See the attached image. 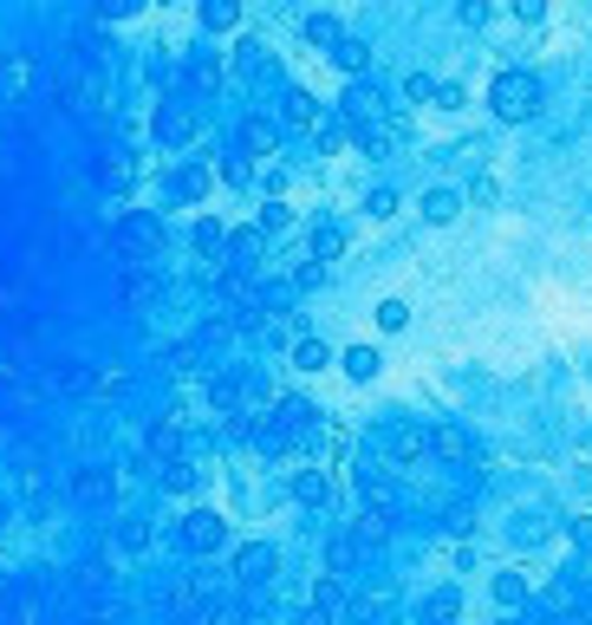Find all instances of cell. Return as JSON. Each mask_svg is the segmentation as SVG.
I'll list each match as a JSON object with an SVG mask.
<instances>
[{"label": "cell", "mask_w": 592, "mask_h": 625, "mask_svg": "<svg viewBox=\"0 0 592 625\" xmlns=\"http://www.w3.org/2000/svg\"><path fill=\"white\" fill-rule=\"evenodd\" d=\"M489 111H495L502 124H528V117H541V78H534L528 65L495 72V85H489Z\"/></svg>", "instance_id": "6da1fadb"}, {"label": "cell", "mask_w": 592, "mask_h": 625, "mask_svg": "<svg viewBox=\"0 0 592 625\" xmlns=\"http://www.w3.org/2000/svg\"><path fill=\"white\" fill-rule=\"evenodd\" d=\"M313 424H319V411H313L306 398H280L274 417L254 424V443H261V450H293L300 437H313Z\"/></svg>", "instance_id": "7a4b0ae2"}, {"label": "cell", "mask_w": 592, "mask_h": 625, "mask_svg": "<svg viewBox=\"0 0 592 625\" xmlns=\"http://www.w3.org/2000/svg\"><path fill=\"white\" fill-rule=\"evenodd\" d=\"M150 137H156L163 150H189V143L202 137V104H196V98H163L156 117H150Z\"/></svg>", "instance_id": "3957f363"}, {"label": "cell", "mask_w": 592, "mask_h": 625, "mask_svg": "<svg viewBox=\"0 0 592 625\" xmlns=\"http://www.w3.org/2000/svg\"><path fill=\"white\" fill-rule=\"evenodd\" d=\"M209 189H215V170H209L202 157H182V163L163 170V202H169V209H202Z\"/></svg>", "instance_id": "277c9868"}, {"label": "cell", "mask_w": 592, "mask_h": 625, "mask_svg": "<svg viewBox=\"0 0 592 625\" xmlns=\"http://www.w3.org/2000/svg\"><path fill=\"white\" fill-rule=\"evenodd\" d=\"M111 241H117L130 261H150V254H163V215H156V209H124L117 228H111Z\"/></svg>", "instance_id": "5b68a950"}, {"label": "cell", "mask_w": 592, "mask_h": 625, "mask_svg": "<svg viewBox=\"0 0 592 625\" xmlns=\"http://www.w3.org/2000/svg\"><path fill=\"white\" fill-rule=\"evenodd\" d=\"M339 117L352 124V137L378 130V117H385V91L365 85V78H345V91H339Z\"/></svg>", "instance_id": "8992f818"}, {"label": "cell", "mask_w": 592, "mask_h": 625, "mask_svg": "<svg viewBox=\"0 0 592 625\" xmlns=\"http://www.w3.org/2000/svg\"><path fill=\"white\" fill-rule=\"evenodd\" d=\"M176 541H182L196 561H202V554H222V548H228V522H222L215 509H189V515L176 522Z\"/></svg>", "instance_id": "52a82bcc"}, {"label": "cell", "mask_w": 592, "mask_h": 625, "mask_svg": "<svg viewBox=\"0 0 592 625\" xmlns=\"http://www.w3.org/2000/svg\"><path fill=\"white\" fill-rule=\"evenodd\" d=\"M274 574H280V548H274V541H241V548H235V580H241L248 593L274 587Z\"/></svg>", "instance_id": "ba28073f"}, {"label": "cell", "mask_w": 592, "mask_h": 625, "mask_svg": "<svg viewBox=\"0 0 592 625\" xmlns=\"http://www.w3.org/2000/svg\"><path fill=\"white\" fill-rule=\"evenodd\" d=\"M352 620V593H345V580L339 574H319L313 580V607H306V620L300 625H345Z\"/></svg>", "instance_id": "9c48e42d"}, {"label": "cell", "mask_w": 592, "mask_h": 625, "mask_svg": "<svg viewBox=\"0 0 592 625\" xmlns=\"http://www.w3.org/2000/svg\"><path fill=\"white\" fill-rule=\"evenodd\" d=\"M378 443H385L391 463H417V457L430 450V430L411 424V417H385V424H378Z\"/></svg>", "instance_id": "30bf717a"}, {"label": "cell", "mask_w": 592, "mask_h": 625, "mask_svg": "<svg viewBox=\"0 0 592 625\" xmlns=\"http://www.w3.org/2000/svg\"><path fill=\"white\" fill-rule=\"evenodd\" d=\"M280 124H287V130H319L326 111H319V98H313L306 85H287V98H280Z\"/></svg>", "instance_id": "8fae6325"}, {"label": "cell", "mask_w": 592, "mask_h": 625, "mask_svg": "<svg viewBox=\"0 0 592 625\" xmlns=\"http://www.w3.org/2000/svg\"><path fill=\"white\" fill-rule=\"evenodd\" d=\"M235 150H241L248 163H254V157H274V150H280V124H274V117H241Z\"/></svg>", "instance_id": "7c38bea8"}, {"label": "cell", "mask_w": 592, "mask_h": 625, "mask_svg": "<svg viewBox=\"0 0 592 625\" xmlns=\"http://www.w3.org/2000/svg\"><path fill=\"white\" fill-rule=\"evenodd\" d=\"M261 254H267V235H261V228H228L222 261H228L235 274H254V267H261Z\"/></svg>", "instance_id": "4fadbf2b"}, {"label": "cell", "mask_w": 592, "mask_h": 625, "mask_svg": "<svg viewBox=\"0 0 592 625\" xmlns=\"http://www.w3.org/2000/svg\"><path fill=\"white\" fill-rule=\"evenodd\" d=\"M117 496V476L104 470V463H85L78 476H72V502H85V509H104Z\"/></svg>", "instance_id": "5bb4252c"}, {"label": "cell", "mask_w": 592, "mask_h": 625, "mask_svg": "<svg viewBox=\"0 0 592 625\" xmlns=\"http://www.w3.org/2000/svg\"><path fill=\"white\" fill-rule=\"evenodd\" d=\"M33 91V52H7L0 59V104H20Z\"/></svg>", "instance_id": "9a60e30c"}, {"label": "cell", "mask_w": 592, "mask_h": 625, "mask_svg": "<svg viewBox=\"0 0 592 625\" xmlns=\"http://www.w3.org/2000/svg\"><path fill=\"white\" fill-rule=\"evenodd\" d=\"M469 209V196L463 189H450V183H437V189H424V222H437V228H450L456 215Z\"/></svg>", "instance_id": "2e32d148"}, {"label": "cell", "mask_w": 592, "mask_h": 625, "mask_svg": "<svg viewBox=\"0 0 592 625\" xmlns=\"http://www.w3.org/2000/svg\"><path fill=\"white\" fill-rule=\"evenodd\" d=\"M293 502L300 509H326L332 502V470H293Z\"/></svg>", "instance_id": "e0dca14e"}, {"label": "cell", "mask_w": 592, "mask_h": 625, "mask_svg": "<svg viewBox=\"0 0 592 625\" xmlns=\"http://www.w3.org/2000/svg\"><path fill=\"white\" fill-rule=\"evenodd\" d=\"M326 59H332V65H339L345 78H365V72H371V46H365L358 33H345V39H339V46H332Z\"/></svg>", "instance_id": "ac0fdd59"}, {"label": "cell", "mask_w": 592, "mask_h": 625, "mask_svg": "<svg viewBox=\"0 0 592 625\" xmlns=\"http://www.w3.org/2000/svg\"><path fill=\"white\" fill-rule=\"evenodd\" d=\"M339 372H345L352 385H371V378L385 372V359H378V346H345V352H339Z\"/></svg>", "instance_id": "d6986e66"}, {"label": "cell", "mask_w": 592, "mask_h": 625, "mask_svg": "<svg viewBox=\"0 0 592 625\" xmlns=\"http://www.w3.org/2000/svg\"><path fill=\"white\" fill-rule=\"evenodd\" d=\"M196 20H202V33H235L241 26V0H196Z\"/></svg>", "instance_id": "ffe728a7"}, {"label": "cell", "mask_w": 592, "mask_h": 625, "mask_svg": "<svg viewBox=\"0 0 592 625\" xmlns=\"http://www.w3.org/2000/svg\"><path fill=\"white\" fill-rule=\"evenodd\" d=\"M339 254H345V228H339V222H319V228H313V241H306V261H319V267H326V261H339Z\"/></svg>", "instance_id": "44dd1931"}, {"label": "cell", "mask_w": 592, "mask_h": 625, "mask_svg": "<svg viewBox=\"0 0 592 625\" xmlns=\"http://www.w3.org/2000/svg\"><path fill=\"white\" fill-rule=\"evenodd\" d=\"M430 450H437V457L456 470V463L469 457V430H463V424H437V430H430Z\"/></svg>", "instance_id": "7402d4cb"}, {"label": "cell", "mask_w": 592, "mask_h": 625, "mask_svg": "<svg viewBox=\"0 0 592 625\" xmlns=\"http://www.w3.org/2000/svg\"><path fill=\"white\" fill-rule=\"evenodd\" d=\"M489 593H495V607H502V613H521V607H528V574H495V580H489Z\"/></svg>", "instance_id": "603a6c76"}, {"label": "cell", "mask_w": 592, "mask_h": 625, "mask_svg": "<svg viewBox=\"0 0 592 625\" xmlns=\"http://www.w3.org/2000/svg\"><path fill=\"white\" fill-rule=\"evenodd\" d=\"M300 33H306V46H319V52H332V46L345 39V26H339L332 13H306V26H300Z\"/></svg>", "instance_id": "cb8c5ba5"}, {"label": "cell", "mask_w": 592, "mask_h": 625, "mask_svg": "<svg viewBox=\"0 0 592 625\" xmlns=\"http://www.w3.org/2000/svg\"><path fill=\"white\" fill-rule=\"evenodd\" d=\"M189 241H196V254H209V261H222V248H228V228H222L215 215H196V235H189Z\"/></svg>", "instance_id": "d4e9b609"}, {"label": "cell", "mask_w": 592, "mask_h": 625, "mask_svg": "<svg viewBox=\"0 0 592 625\" xmlns=\"http://www.w3.org/2000/svg\"><path fill=\"white\" fill-rule=\"evenodd\" d=\"M293 365H300V372H326V365H332V346L313 339V333H300V339H293Z\"/></svg>", "instance_id": "484cf974"}, {"label": "cell", "mask_w": 592, "mask_h": 625, "mask_svg": "<svg viewBox=\"0 0 592 625\" xmlns=\"http://www.w3.org/2000/svg\"><path fill=\"white\" fill-rule=\"evenodd\" d=\"M254 228H261V235L293 228V202H287V196H267V202H261V215H254Z\"/></svg>", "instance_id": "4316f807"}, {"label": "cell", "mask_w": 592, "mask_h": 625, "mask_svg": "<svg viewBox=\"0 0 592 625\" xmlns=\"http://www.w3.org/2000/svg\"><path fill=\"white\" fill-rule=\"evenodd\" d=\"M143 450H150L156 463H176V457H182V430H176V424H156V430L143 437Z\"/></svg>", "instance_id": "83f0119b"}, {"label": "cell", "mask_w": 592, "mask_h": 625, "mask_svg": "<svg viewBox=\"0 0 592 625\" xmlns=\"http://www.w3.org/2000/svg\"><path fill=\"white\" fill-rule=\"evenodd\" d=\"M326 561H332V574L345 580V574L358 567V535H352V528H345V535H332V548H326Z\"/></svg>", "instance_id": "f1b7e54d"}, {"label": "cell", "mask_w": 592, "mask_h": 625, "mask_svg": "<svg viewBox=\"0 0 592 625\" xmlns=\"http://www.w3.org/2000/svg\"><path fill=\"white\" fill-rule=\"evenodd\" d=\"M456 613H463V593H456V587L430 593V607H424V620H430V625H456Z\"/></svg>", "instance_id": "f546056e"}, {"label": "cell", "mask_w": 592, "mask_h": 625, "mask_svg": "<svg viewBox=\"0 0 592 625\" xmlns=\"http://www.w3.org/2000/svg\"><path fill=\"white\" fill-rule=\"evenodd\" d=\"M235 72H241V78H274V59H267L261 46H235Z\"/></svg>", "instance_id": "4dcf8cb0"}, {"label": "cell", "mask_w": 592, "mask_h": 625, "mask_svg": "<svg viewBox=\"0 0 592 625\" xmlns=\"http://www.w3.org/2000/svg\"><path fill=\"white\" fill-rule=\"evenodd\" d=\"M156 476H163V489H169V496H189V489H196V463H189V457H176V463H163Z\"/></svg>", "instance_id": "1f68e13d"}, {"label": "cell", "mask_w": 592, "mask_h": 625, "mask_svg": "<svg viewBox=\"0 0 592 625\" xmlns=\"http://www.w3.org/2000/svg\"><path fill=\"white\" fill-rule=\"evenodd\" d=\"M371 320H378V333H404V326H411V307H404V300H378Z\"/></svg>", "instance_id": "d6a6232c"}, {"label": "cell", "mask_w": 592, "mask_h": 625, "mask_svg": "<svg viewBox=\"0 0 592 625\" xmlns=\"http://www.w3.org/2000/svg\"><path fill=\"white\" fill-rule=\"evenodd\" d=\"M404 98H411V104H437V78H430V72H411V78H404Z\"/></svg>", "instance_id": "836d02e7"}, {"label": "cell", "mask_w": 592, "mask_h": 625, "mask_svg": "<svg viewBox=\"0 0 592 625\" xmlns=\"http://www.w3.org/2000/svg\"><path fill=\"white\" fill-rule=\"evenodd\" d=\"M222 183H235V189H248V183H254V163H248L241 150H235V157H222Z\"/></svg>", "instance_id": "e575fe53"}, {"label": "cell", "mask_w": 592, "mask_h": 625, "mask_svg": "<svg viewBox=\"0 0 592 625\" xmlns=\"http://www.w3.org/2000/svg\"><path fill=\"white\" fill-rule=\"evenodd\" d=\"M150 0H91V13L98 20H130V13H143Z\"/></svg>", "instance_id": "d590c367"}, {"label": "cell", "mask_w": 592, "mask_h": 625, "mask_svg": "<svg viewBox=\"0 0 592 625\" xmlns=\"http://www.w3.org/2000/svg\"><path fill=\"white\" fill-rule=\"evenodd\" d=\"M365 215H378V222L398 215V189H371V196H365Z\"/></svg>", "instance_id": "8d00e7d4"}, {"label": "cell", "mask_w": 592, "mask_h": 625, "mask_svg": "<svg viewBox=\"0 0 592 625\" xmlns=\"http://www.w3.org/2000/svg\"><path fill=\"white\" fill-rule=\"evenodd\" d=\"M567 535H574V554L592 561V515H574V528H567Z\"/></svg>", "instance_id": "74e56055"}, {"label": "cell", "mask_w": 592, "mask_h": 625, "mask_svg": "<svg viewBox=\"0 0 592 625\" xmlns=\"http://www.w3.org/2000/svg\"><path fill=\"white\" fill-rule=\"evenodd\" d=\"M456 13H463V26H489V20H495V7H489V0H463Z\"/></svg>", "instance_id": "f35d334b"}, {"label": "cell", "mask_w": 592, "mask_h": 625, "mask_svg": "<svg viewBox=\"0 0 592 625\" xmlns=\"http://www.w3.org/2000/svg\"><path fill=\"white\" fill-rule=\"evenodd\" d=\"M469 196H476L482 209H495V202H502V183H495V176H476V189H469Z\"/></svg>", "instance_id": "ab89813d"}, {"label": "cell", "mask_w": 592, "mask_h": 625, "mask_svg": "<svg viewBox=\"0 0 592 625\" xmlns=\"http://www.w3.org/2000/svg\"><path fill=\"white\" fill-rule=\"evenodd\" d=\"M117 541L137 554V548H150V528H143V522H124V528H117Z\"/></svg>", "instance_id": "60d3db41"}, {"label": "cell", "mask_w": 592, "mask_h": 625, "mask_svg": "<svg viewBox=\"0 0 592 625\" xmlns=\"http://www.w3.org/2000/svg\"><path fill=\"white\" fill-rule=\"evenodd\" d=\"M508 7H515V20H528V26L547 20V0H508Z\"/></svg>", "instance_id": "b9f144b4"}, {"label": "cell", "mask_w": 592, "mask_h": 625, "mask_svg": "<svg viewBox=\"0 0 592 625\" xmlns=\"http://www.w3.org/2000/svg\"><path fill=\"white\" fill-rule=\"evenodd\" d=\"M189 78H196V85H222V65H215V59H196Z\"/></svg>", "instance_id": "7bdbcfd3"}, {"label": "cell", "mask_w": 592, "mask_h": 625, "mask_svg": "<svg viewBox=\"0 0 592 625\" xmlns=\"http://www.w3.org/2000/svg\"><path fill=\"white\" fill-rule=\"evenodd\" d=\"M319 280H326V267H319V261H306V267L293 274V287H300V293H306V287H319Z\"/></svg>", "instance_id": "ee69618b"}, {"label": "cell", "mask_w": 592, "mask_h": 625, "mask_svg": "<svg viewBox=\"0 0 592 625\" xmlns=\"http://www.w3.org/2000/svg\"><path fill=\"white\" fill-rule=\"evenodd\" d=\"M463 104V85H437V111H456Z\"/></svg>", "instance_id": "f6af8a7d"}, {"label": "cell", "mask_w": 592, "mask_h": 625, "mask_svg": "<svg viewBox=\"0 0 592 625\" xmlns=\"http://www.w3.org/2000/svg\"><path fill=\"white\" fill-rule=\"evenodd\" d=\"M209 625H241V613H235V607H222V613H209Z\"/></svg>", "instance_id": "bcb514c9"}, {"label": "cell", "mask_w": 592, "mask_h": 625, "mask_svg": "<svg viewBox=\"0 0 592 625\" xmlns=\"http://www.w3.org/2000/svg\"><path fill=\"white\" fill-rule=\"evenodd\" d=\"M398 625H404V620H398Z\"/></svg>", "instance_id": "7dc6e473"}]
</instances>
